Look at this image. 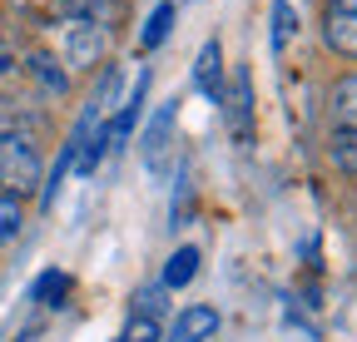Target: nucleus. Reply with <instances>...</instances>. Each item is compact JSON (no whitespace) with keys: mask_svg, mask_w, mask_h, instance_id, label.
I'll list each match as a JSON object with an SVG mask.
<instances>
[{"mask_svg":"<svg viewBox=\"0 0 357 342\" xmlns=\"http://www.w3.org/2000/svg\"><path fill=\"white\" fill-rule=\"evenodd\" d=\"M40 149L30 144V134H15V130H0V194H30L40 189Z\"/></svg>","mask_w":357,"mask_h":342,"instance_id":"1","label":"nucleus"},{"mask_svg":"<svg viewBox=\"0 0 357 342\" xmlns=\"http://www.w3.org/2000/svg\"><path fill=\"white\" fill-rule=\"evenodd\" d=\"M109 50V30L95 25V20H65L60 30V55L70 70H95Z\"/></svg>","mask_w":357,"mask_h":342,"instance_id":"2","label":"nucleus"},{"mask_svg":"<svg viewBox=\"0 0 357 342\" xmlns=\"http://www.w3.org/2000/svg\"><path fill=\"white\" fill-rule=\"evenodd\" d=\"M218 104H223V119H229L234 144H248L253 139V75L248 70H234V79L223 84Z\"/></svg>","mask_w":357,"mask_h":342,"instance_id":"3","label":"nucleus"},{"mask_svg":"<svg viewBox=\"0 0 357 342\" xmlns=\"http://www.w3.org/2000/svg\"><path fill=\"white\" fill-rule=\"evenodd\" d=\"M174 119H178V104L169 100V104L154 114V124L144 130V164H149V174H164V169H169V134H174Z\"/></svg>","mask_w":357,"mask_h":342,"instance_id":"4","label":"nucleus"},{"mask_svg":"<svg viewBox=\"0 0 357 342\" xmlns=\"http://www.w3.org/2000/svg\"><path fill=\"white\" fill-rule=\"evenodd\" d=\"M213 332H218V308L194 303V308H184V313L174 318V327H169L164 342H208Z\"/></svg>","mask_w":357,"mask_h":342,"instance_id":"5","label":"nucleus"},{"mask_svg":"<svg viewBox=\"0 0 357 342\" xmlns=\"http://www.w3.org/2000/svg\"><path fill=\"white\" fill-rule=\"evenodd\" d=\"M144 90H149V75H139V79H134V95L119 104V114L105 124V139H109V149L114 144H124L129 134H134V124H139V104H144Z\"/></svg>","mask_w":357,"mask_h":342,"instance_id":"6","label":"nucleus"},{"mask_svg":"<svg viewBox=\"0 0 357 342\" xmlns=\"http://www.w3.org/2000/svg\"><path fill=\"white\" fill-rule=\"evenodd\" d=\"M194 84L218 104V95H223V50H218V40H208V45L199 50V60H194Z\"/></svg>","mask_w":357,"mask_h":342,"instance_id":"7","label":"nucleus"},{"mask_svg":"<svg viewBox=\"0 0 357 342\" xmlns=\"http://www.w3.org/2000/svg\"><path fill=\"white\" fill-rule=\"evenodd\" d=\"M333 124H337V134L357 130V70L333 84Z\"/></svg>","mask_w":357,"mask_h":342,"instance_id":"8","label":"nucleus"},{"mask_svg":"<svg viewBox=\"0 0 357 342\" xmlns=\"http://www.w3.org/2000/svg\"><path fill=\"white\" fill-rule=\"evenodd\" d=\"M323 40L337 50V55H347V60H357V15H342V10H328V25H323Z\"/></svg>","mask_w":357,"mask_h":342,"instance_id":"9","label":"nucleus"},{"mask_svg":"<svg viewBox=\"0 0 357 342\" xmlns=\"http://www.w3.org/2000/svg\"><path fill=\"white\" fill-rule=\"evenodd\" d=\"M70 288H75V278H70V273H60V268H45V273L35 278L30 297H35V303H45V308H60L65 297H70Z\"/></svg>","mask_w":357,"mask_h":342,"instance_id":"10","label":"nucleus"},{"mask_svg":"<svg viewBox=\"0 0 357 342\" xmlns=\"http://www.w3.org/2000/svg\"><path fill=\"white\" fill-rule=\"evenodd\" d=\"M194 273H199V248L184 243V248H174V258H169V268H164V288H169V293H174V288H189Z\"/></svg>","mask_w":357,"mask_h":342,"instance_id":"11","label":"nucleus"},{"mask_svg":"<svg viewBox=\"0 0 357 342\" xmlns=\"http://www.w3.org/2000/svg\"><path fill=\"white\" fill-rule=\"evenodd\" d=\"M268 20H273V55H283V50H288V40L298 35V10L288 6V0H273Z\"/></svg>","mask_w":357,"mask_h":342,"instance_id":"12","label":"nucleus"},{"mask_svg":"<svg viewBox=\"0 0 357 342\" xmlns=\"http://www.w3.org/2000/svg\"><path fill=\"white\" fill-rule=\"evenodd\" d=\"M20 224H25V203H20V194H0V248L20 238Z\"/></svg>","mask_w":357,"mask_h":342,"instance_id":"13","label":"nucleus"},{"mask_svg":"<svg viewBox=\"0 0 357 342\" xmlns=\"http://www.w3.org/2000/svg\"><path fill=\"white\" fill-rule=\"evenodd\" d=\"M169 25H174V6L164 0V6H154V10H149V20H144V30H139V50H154V45H164Z\"/></svg>","mask_w":357,"mask_h":342,"instance_id":"14","label":"nucleus"},{"mask_svg":"<svg viewBox=\"0 0 357 342\" xmlns=\"http://www.w3.org/2000/svg\"><path fill=\"white\" fill-rule=\"evenodd\" d=\"M30 70H35V79L45 84V90H55V95H65V90H70L65 70H55V60H50V55H35V60H30Z\"/></svg>","mask_w":357,"mask_h":342,"instance_id":"15","label":"nucleus"},{"mask_svg":"<svg viewBox=\"0 0 357 342\" xmlns=\"http://www.w3.org/2000/svg\"><path fill=\"white\" fill-rule=\"evenodd\" d=\"M333 164L342 169V174H357V130L333 139Z\"/></svg>","mask_w":357,"mask_h":342,"instance_id":"16","label":"nucleus"},{"mask_svg":"<svg viewBox=\"0 0 357 342\" xmlns=\"http://www.w3.org/2000/svg\"><path fill=\"white\" fill-rule=\"evenodd\" d=\"M124 342H159V322L139 313V318H134V322L124 327Z\"/></svg>","mask_w":357,"mask_h":342,"instance_id":"17","label":"nucleus"},{"mask_svg":"<svg viewBox=\"0 0 357 342\" xmlns=\"http://www.w3.org/2000/svg\"><path fill=\"white\" fill-rule=\"evenodd\" d=\"M164 293H169L164 283H159V288H144V293H139V313H144V318H154V313L164 308Z\"/></svg>","mask_w":357,"mask_h":342,"instance_id":"18","label":"nucleus"},{"mask_svg":"<svg viewBox=\"0 0 357 342\" xmlns=\"http://www.w3.org/2000/svg\"><path fill=\"white\" fill-rule=\"evenodd\" d=\"M15 70V55H10V45H6V35H0V75H10Z\"/></svg>","mask_w":357,"mask_h":342,"instance_id":"19","label":"nucleus"},{"mask_svg":"<svg viewBox=\"0 0 357 342\" xmlns=\"http://www.w3.org/2000/svg\"><path fill=\"white\" fill-rule=\"evenodd\" d=\"M328 10H342V15H357V0H328Z\"/></svg>","mask_w":357,"mask_h":342,"instance_id":"20","label":"nucleus"}]
</instances>
